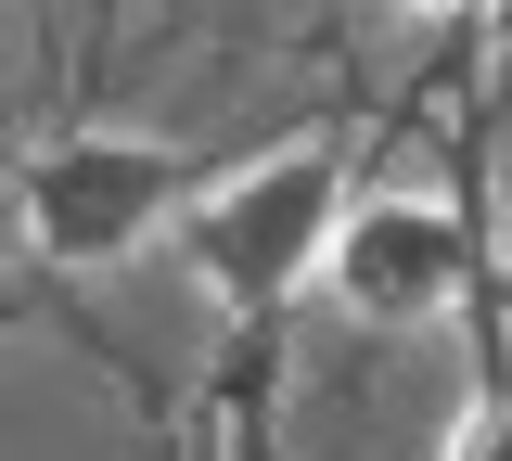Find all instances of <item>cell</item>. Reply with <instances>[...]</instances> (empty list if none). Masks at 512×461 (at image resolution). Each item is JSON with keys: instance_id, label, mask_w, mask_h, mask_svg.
<instances>
[{"instance_id": "cell-1", "label": "cell", "mask_w": 512, "mask_h": 461, "mask_svg": "<svg viewBox=\"0 0 512 461\" xmlns=\"http://www.w3.org/2000/svg\"><path fill=\"white\" fill-rule=\"evenodd\" d=\"M333 231H346L333 154H320V141H282V154H256L244 180H218V193L192 205L180 257H192V282H205L218 308H282L308 269H333Z\"/></svg>"}, {"instance_id": "cell-2", "label": "cell", "mask_w": 512, "mask_h": 461, "mask_svg": "<svg viewBox=\"0 0 512 461\" xmlns=\"http://www.w3.org/2000/svg\"><path fill=\"white\" fill-rule=\"evenodd\" d=\"M192 205H205L192 154H167L141 129H77L52 154H26V244L52 269H116L154 231H192Z\"/></svg>"}, {"instance_id": "cell-3", "label": "cell", "mask_w": 512, "mask_h": 461, "mask_svg": "<svg viewBox=\"0 0 512 461\" xmlns=\"http://www.w3.org/2000/svg\"><path fill=\"white\" fill-rule=\"evenodd\" d=\"M359 321L384 333H423L461 308V282H474V244H461V218H448L436 193H372L346 205V231H333V269H320Z\"/></svg>"}, {"instance_id": "cell-4", "label": "cell", "mask_w": 512, "mask_h": 461, "mask_svg": "<svg viewBox=\"0 0 512 461\" xmlns=\"http://www.w3.org/2000/svg\"><path fill=\"white\" fill-rule=\"evenodd\" d=\"M448 461H512V397H474L461 436H448Z\"/></svg>"}, {"instance_id": "cell-5", "label": "cell", "mask_w": 512, "mask_h": 461, "mask_svg": "<svg viewBox=\"0 0 512 461\" xmlns=\"http://www.w3.org/2000/svg\"><path fill=\"white\" fill-rule=\"evenodd\" d=\"M487 39H500V52H512V0H500V13H487Z\"/></svg>"}]
</instances>
